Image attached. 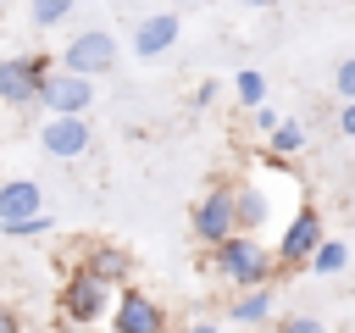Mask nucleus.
<instances>
[{
    "label": "nucleus",
    "mask_w": 355,
    "mask_h": 333,
    "mask_svg": "<svg viewBox=\"0 0 355 333\" xmlns=\"http://www.w3.org/2000/svg\"><path fill=\"white\" fill-rule=\"evenodd\" d=\"M0 6H6V0H0Z\"/></svg>",
    "instance_id": "28"
},
{
    "label": "nucleus",
    "mask_w": 355,
    "mask_h": 333,
    "mask_svg": "<svg viewBox=\"0 0 355 333\" xmlns=\"http://www.w3.org/2000/svg\"><path fill=\"white\" fill-rule=\"evenodd\" d=\"M55 67V56H0V100L6 105H33V89L39 78Z\"/></svg>",
    "instance_id": "7"
},
{
    "label": "nucleus",
    "mask_w": 355,
    "mask_h": 333,
    "mask_svg": "<svg viewBox=\"0 0 355 333\" xmlns=\"http://www.w3.org/2000/svg\"><path fill=\"white\" fill-rule=\"evenodd\" d=\"M233 94H239V105H266V78H261L255 67H244V72L233 78Z\"/></svg>",
    "instance_id": "17"
},
{
    "label": "nucleus",
    "mask_w": 355,
    "mask_h": 333,
    "mask_svg": "<svg viewBox=\"0 0 355 333\" xmlns=\"http://www.w3.org/2000/svg\"><path fill=\"white\" fill-rule=\"evenodd\" d=\"M178 11H150V17H139V28H133V56L139 61H155V56H166L172 44H178Z\"/></svg>",
    "instance_id": "10"
},
{
    "label": "nucleus",
    "mask_w": 355,
    "mask_h": 333,
    "mask_svg": "<svg viewBox=\"0 0 355 333\" xmlns=\"http://www.w3.org/2000/svg\"><path fill=\"white\" fill-rule=\"evenodd\" d=\"M244 6H255V11H272V6H277V0H244Z\"/></svg>",
    "instance_id": "26"
},
{
    "label": "nucleus",
    "mask_w": 355,
    "mask_h": 333,
    "mask_svg": "<svg viewBox=\"0 0 355 333\" xmlns=\"http://www.w3.org/2000/svg\"><path fill=\"white\" fill-rule=\"evenodd\" d=\"M0 333H22V316L11 305H0Z\"/></svg>",
    "instance_id": "23"
},
{
    "label": "nucleus",
    "mask_w": 355,
    "mask_h": 333,
    "mask_svg": "<svg viewBox=\"0 0 355 333\" xmlns=\"http://www.w3.org/2000/svg\"><path fill=\"white\" fill-rule=\"evenodd\" d=\"M116 39L105 33V28H83V33H72L67 39V50H55V67L61 72H78V78H105L111 67H116Z\"/></svg>",
    "instance_id": "2"
},
{
    "label": "nucleus",
    "mask_w": 355,
    "mask_h": 333,
    "mask_svg": "<svg viewBox=\"0 0 355 333\" xmlns=\"http://www.w3.org/2000/svg\"><path fill=\"white\" fill-rule=\"evenodd\" d=\"M272 311H277V300H272V283H261V289H239V300L227 305V322L261 327V322H272Z\"/></svg>",
    "instance_id": "13"
},
{
    "label": "nucleus",
    "mask_w": 355,
    "mask_h": 333,
    "mask_svg": "<svg viewBox=\"0 0 355 333\" xmlns=\"http://www.w3.org/2000/svg\"><path fill=\"white\" fill-rule=\"evenodd\" d=\"M333 89H338V100H355V56H344L333 67Z\"/></svg>",
    "instance_id": "19"
},
{
    "label": "nucleus",
    "mask_w": 355,
    "mask_h": 333,
    "mask_svg": "<svg viewBox=\"0 0 355 333\" xmlns=\"http://www.w3.org/2000/svg\"><path fill=\"white\" fill-rule=\"evenodd\" d=\"M72 17V0H28V22L33 28H61Z\"/></svg>",
    "instance_id": "16"
},
{
    "label": "nucleus",
    "mask_w": 355,
    "mask_h": 333,
    "mask_svg": "<svg viewBox=\"0 0 355 333\" xmlns=\"http://www.w3.org/2000/svg\"><path fill=\"white\" fill-rule=\"evenodd\" d=\"M78 266H83V272H94V278H100V283H111V289H122V283L133 278V261H128V250H116V244H89Z\"/></svg>",
    "instance_id": "11"
},
{
    "label": "nucleus",
    "mask_w": 355,
    "mask_h": 333,
    "mask_svg": "<svg viewBox=\"0 0 355 333\" xmlns=\"http://www.w3.org/2000/svg\"><path fill=\"white\" fill-rule=\"evenodd\" d=\"M211 100H216V83H211V78H205V83H200V89H194V105H211Z\"/></svg>",
    "instance_id": "24"
},
{
    "label": "nucleus",
    "mask_w": 355,
    "mask_h": 333,
    "mask_svg": "<svg viewBox=\"0 0 355 333\" xmlns=\"http://www.w3.org/2000/svg\"><path fill=\"white\" fill-rule=\"evenodd\" d=\"M189 228H194V239H200L205 250H211V244H222L227 233H239V222H233V183H211V189L194 200Z\"/></svg>",
    "instance_id": "5"
},
{
    "label": "nucleus",
    "mask_w": 355,
    "mask_h": 333,
    "mask_svg": "<svg viewBox=\"0 0 355 333\" xmlns=\"http://www.w3.org/2000/svg\"><path fill=\"white\" fill-rule=\"evenodd\" d=\"M322 239H327V233H322V211H316V205H300V211L288 216V228L277 233V250H272V255H277V272L305 266L311 250H316Z\"/></svg>",
    "instance_id": "6"
},
{
    "label": "nucleus",
    "mask_w": 355,
    "mask_h": 333,
    "mask_svg": "<svg viewBox=\"0 0 355 333\" xmlns=\"http://www.w3.org/2000/svg\"><path fill=\"white\" fill-rule=\"evenodd\" d=\"M39 144H44L55 161H78V155H89V144H94L89 117H50V122L39 128Z\"/></svg>",
    "instance_id": "9"
},
{
    "label": "nucleus",
    "mask_w": 355,
    "mask_h": 333,
    "mask_svg": "<svg viewBox=\"0 0 355 333\" xmlns=\"http://www.w3.org/2000/svg\"><path fill=\"white\" fill-rule=\"evenodd\" d=\"M0 233H6V239H39V233H50V211H33V216H17V222H0Z\"/></svg>",
    "instance_id": "18"
},
{
    "label": "nucleus",
    "mask_w": 355,
    "mask_h": 333,
    "mask_svg": "<svg viewBox=\"0 0 355 333\" xmlns=\"http://www.w3.org/2000/svg\"><path fill=\"white\" fill-rule=\"evenodd\" d=\"M277 333H327V327H322L316 316H305V311H300V316H283V322H277Z\"/></svg>",
    "instance_id": "20"
},
{
    "label": "nucleus",
    "mask_w": 355,
    "mask_h": 333,
    "mask_svg": "<svg viewBox=\"0 0 355 333\" xmlns=\"http://www.w3.org/2000/svg\"><path fill=\"white\" fill-rule=\"evenodd\" d=\"M111 333H166V311H161L144 289L122 283V294H116V305H111Z\"/></svg>",
    "instance_id": "8"
},
{
    "label": "nucleus",
    "mask_w": 355,
    "mask_h": 333,
    "mask_svg": "<svg viewBox=\"0 0 355 333\" xmlns=\"http://www.w3.org/2000/svg\"><path fill=\"white\" fill-rule=\"evenodd\" d=\"M105 311H111V283H100L94 272L72 266L67 283H61V316H67L72 327H83V322H100Z\"/></svg>",
    "instance_id": "4"
},
{
    "label": "nucleus",
    "mask_w": 355,
    "mask_h": 333,
    "mask_svg": "<svg viewBox=\"0 0 355 333\" xmlns=\"http://www.w3.org/2000/svg\"><path fill=\"white\" fill-rule=\"evenodd\" d=\"M172 6H183V0H172Z\"/></svg>",
    "instance_id": "27"
},
{
    "label": "nucleus",
    "mask_w": 355,
    "mask_h": 333,
    "mask_svg": "<svg viewBox=\"0 0 355 333\" xmlns=\"http://www.w3.org/2000/svg\"><path fill=\"white\" fill-rule=\"evenodd\" d=\"M44 211V189L33 178H6L0 183V222H17V216H33Z\"/></svg>",
    "instance_id": "12"
},
{
    "label": "nucleus",
    "mask_w": 355,
    "mask_h": 333,
    "mask_svg": "<svg viewBox=\"0 0 355 333\" xmlns=\"http://www.w3.org/2000/svg\"><path fill=\"white\" fill-rule=\"evenodd\" d=\"M211 272L233 289H261L277 278V255L255 233H227L222 244H211Z\"/></svg>",
    "instance_id": "1"
},
{
    "label": "nucleus",
    "mask_w": 355,
    "mask_h": 333,
    "mask_svg": "<svg viewBox=\"0 0 355 333\" xmlns=\"http://www.w3.org/2000/svg\"><path fill=\"white\" fill-rule=\"evenodd\" d=\"M250 117H255V128H261V133H272V128L283 122V117H277L272 105H250Z\"/></svg>",
    "instance_id": "21"
},
{
    "label": "nucleus",
    "mask_w": 355,
    "mask_h": 333,
    "mask_svg": "<svg viewBox=\"0 0 355 333\" xmlns=\"http://www.w3.org/2000/svg\"><path fill=\"white\" fill-rule=\"evenodd\" d=\"M344 261H349V250H344L338 239H322V244L311 250V261H305V266H311L316 278H338V272H344Z\"/></svg>",
    "instance_id": "14"
},
{
    "label": "nucleus",
    "mask_w": 355,
    "mask_h": 333,
    "mask_svg": "<svg viewBox=\"0 0 355 333\" xmlns=\"http://www.w3.org/2000/svg\"><path fill=\"white\" fill-rule=\"evenodd\" d=\"M266 150H272L277 161H288V155H300V150H305V128H300V122H277V128L266 133Z\"/></svg>",
    "instance_id": "15"
},
{
    "label": "nucleus",
    "mask_w": 355,
    "mask_h": 333,
    "mask_svg": "<svg viewBox=\"0 0 355 333\" xmlns=\"http://www.w3.org/2000/svg\"><path fill=\"white\" fill-rule=\"evenodd\" d=\"M189 333H216V322H189Z\"/></svg>",
    "instance_id": "25"
},
{
    "label": "nucleus",
    "mask_w": 355,
    "mask_h": 333,
    "mask_svg": "<svg viewBox=\"0 0 355 333\" xmlns=\"http://www.w3.org/2000/svg\"><path fill=\"white\" fill-rule=\"evenodd\" d=\"M338 133L355 144V100H344V105H338Z\"/></svg>",
    "instance_id": "22"
},
{
    "label": "nucleus",
    "mask_w": 355,
    "mask_h": 333,
    "mask_svg": "<svg viewBox=\"0 0 355 333\" xmlns=\"http://www.w3.org/2000/svg\"><path fill=\"white\" fill-rule=\"evenodd\" d=\"M33 105H44L50 117H89V105H94V78H78V72L50 67V72L39 78V89H33Z\"/></svg>",
    "instance_id": "3"
}]
</instances>
